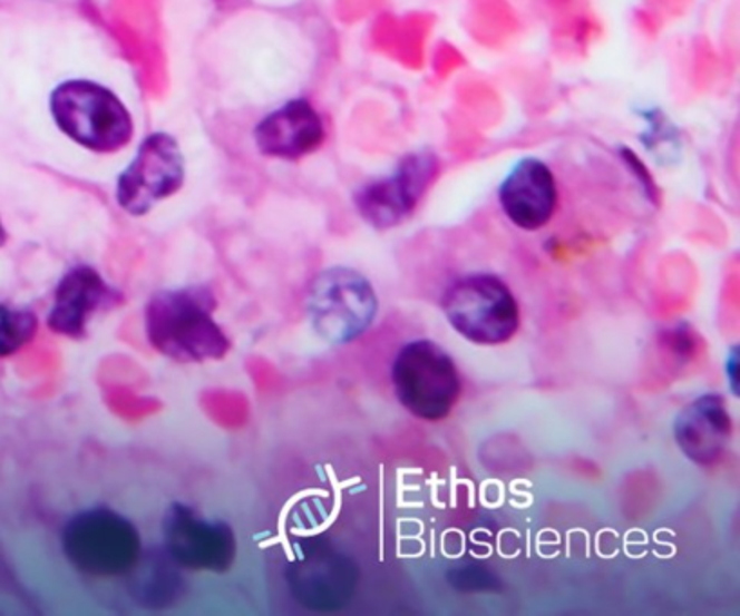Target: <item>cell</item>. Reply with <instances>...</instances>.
<instances>
[{"mask_svg":"<svg viewBox=\"0 0 740 616\" xmlns=\"http://www.w3.org/2000/svg\"><path fill=\"white\" fill-rule=\"evenodd\" d=\"M216 295L211 287L162 290L144 310L145 336L154 351L179 363H205L225 359L231 339L214 319Z\"/></svg>","mask_w":740,"mask_h":616,"instance_id":"6da1fadb","label":"cell"},{"mask_svg":"<svg viewBox=\"0 0 740 616\" xmlns=\"http://www.w3.org/2000/svg\"><path fill=\"white\" fill-rule=\"evenodd\" d=\"M49 107L58 129L93 153H116L135 133L124 101L97 81H64L51 92Z\"/></svg>","mask_w":740,"mask_h":616,"instance_id":"7a4b0ae2","label":"cell"},{"mask_svg":"<svg viewBox=\"0 0 740 616\" xmlns=\"http://www.w3.org/2000/svg\"><path fill=\"white\" fill-rule=\"evenodd\" d=\"M62 551L72 568L89 577L129 574L142 557L135 522L107 507L78 511L62 528Z\"/></svg>","mask_w":740,"mask_h":616,"instance_id":"3957f363","label":"cell"},{"mask_svg":"<svg viewBox=\"0 0 740 616\" xmlns=\"http://www.w3.org/2000/svg\"><path fill=\"white\" fill-rule=\"evenodd\" d=\"M379 299L371 282L353 268L333 266L318 273L306 295L313 333L330 345L361 339L376 322Z\"/></svg>","mask_w":740,"mask_h":616,"instance_id":"277c9868","label":"cell"},{"mask_svg":"<svg viewBox=\"0 0 740 616\" xmlns=\"http://www.w3.org/2000/svg\"><path fill=\"white\" fill-rule=\"evenodd\" d=\"M391 382L400 405L426 421L447 418L461 394L457 365L431 340H413L400 349L391 368Z\"/></svg>","mask_w":740,"mask_h":616,"instance_id":"5b68a950","label":"cell"},{"mask_svg":"<svg viewBox=\"0 0 740 616\" xmlns=\"http://www.w3.org/2000/svg\"><path fill=\"white\" fill-rule=\"evenodd\" d=\"M442 310L452 330L476 345L505 344L519 327L515 295L504 281L489 273L452 282L444 293Z\"/></svg>","mask_w":740,"mask_h":616,"instance_id":"8992f818","label":"cell"},{"mask_svg":"<svg viewBox=\"0 0 740 616\" xmlns=\"http://www.w3.org/2000/svg\"><path fill=\"white\" fill-rule=\"evenodd\" d=\"M164 549L179 568L197 574H225L236 560L237 539L231 525L174 502L162 521Z\"/></svg>","mask_w":740,"mask_h":616,"instance_id":"52a82bcc","label":"cell"},{"mask_svg":"<svg viewBox=\"0 0 740 616\" xmlns=\"http://www.w3.org/2000/svg\"><path fill=\"white\" fill-rule=\"evenodd\" d=\"M185 182V158L178 141L167 133H154L138 148L135 159L116 182V202L135 217L174 196Z\"/></svg>","mask_w":740,"mask_h":616,"instance_id":"ba28073f","label":"cell"},{"mask_svg":"<svg viewBox=\"0 0 740 616\" xmlns=\"http://www.w3.org/2000/svg\"><path fill=\"white\" fill-rule=\"evenodd\" d=\"M437 170L434 154H409L391 176L357 192V211L373 228H393L413 214Z\"/></svg>","mask_w":740,"mask_h":616,"instance_id":"9c48e42d","label":"cell"},{"mask_svg":"<svg viewBox=\"0 0 740 616\" xmlns=\"http://www.w3.org/2000/svg\"><path fill=\"white\" fill-rule=\"evenodd\" d=\"M286 580L301 606L313 612H335L356 591L357 568L332 546L308 545L290 563Z\"/></svg>","mask_w":740,"mask_h":616,"instance_id":"30bf717a","label":"cell"},{"mask_svg":"<svg viewBox=\"0 0 740 616\" xmlns=\"http://www.w3.org/2000/svg\"><path fill=\"white\" fill-rule=\"evenodd\" d=\"M121 302L124 295L120 290L101 277L98 270L78 264L64 273L55 287L48 327L66 339H84L95 315L113 310Z\"/></svg>","mask_w":740,"mask_h":616,"instance_id":"8fae6325","label":"cell"},{"mask_svg":"<svg viewBox=\"0 0 740 616\" xmlns=\"http://www.w3.org/2000/svg\"><path fill=\"white\" fill-rule=\"evenodd\" d=\"M505 217L525 232L548 225L558 206V185L544 162L519 159L502 182L498 190Z\"/></svg>","mask_w":740,"mask_h":616,"instance_id":"7c38bea8","label":"cell"},{"mask_svg":"<svg viewBox=\"0 0 740 616\" xmlns=\"http://www.w3.org/2000/svg\"><path fill=\"white\" fill-rule=\"evenodd\" d=\"M733 421L721 394H702L679 412L673 438L693 463L710 467L727 452Z\"/></svg>","mask_w":740,"mask_h":616,"instance_id":"4fadbf2b","label":"cell"},{"mask_svg":"<svg viewBox=\"0 0 740 616\" xmlns=\"http://www.w3.org/2000/svg\"><path fill=\"white\" fill-rule=\"evenodd\" d=\"M255 145L270 158L299 159L324 141L321 115L306 100L286 101L257 124Z\"/></svg>","mask_w":740,"mask_h":616,"instance_id":"5bb4252c","label":"cell"},{"mask_svg":"<svg viewBox=\"0 0 740 616\" xmlns=\"http://www.w3.org/2000/svg\"><path fill=\"white\" fill-rule=\"evenodd\" d=\"M130 593L145 606L164 607L179 598L183 578L179 566L164 554L140 557L130 569Z\"/></svg>","mask_w":740,"mask_h":616,"instance_id":"9a60e30c","label":"cell"},{"mask_svg":"<svg viewBox=\"0 0 740 616\" xmlns=\"http://www.w3.org/2000/svg\"><path fill=\"white\" fill-rule=\"evenodd\" d=\"M39 333V319L33 311L0 304V359L19 353Z\"/></svg>","mask_w":740,"mask_h":616,"instance_id":"2e32d148","label":"cell"},{"mask_svg":"<svg viewBox=\"0 0 740 616\" xmlns=\"http://www.w3.org/2000/svg\"><path fill=\"white\" fill-rule=\"evenodd\" d=\"M737 369H739V349L733 348L727 362L728 382H730L733 394H739V373H737Z\"/></svg>","mask_w":740,"mask_h":616,"instance_id":"e0dca14e","label":"cell"},{"mask_svg":"<svg viewBox=\"0 0 740 616\" xmlns=\"http://www.w3.org/2000/svg\"><path fill=\"white\" fill-rule=\"evenodd\" d=\"M6 239H8V234H6L4 225H2V221H0V246H4Z\"/></svg>","mask_w":740,"mask_h":616,"instance_id":"ac0fdd59","label":"cell"}]
</instances>
